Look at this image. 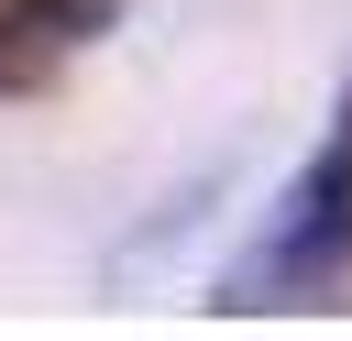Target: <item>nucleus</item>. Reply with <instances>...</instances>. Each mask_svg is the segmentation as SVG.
Here are the masks:
<instances>
[{
    "label": "nucleus",
    "mask_w": 352,
    "mask_h": 341,
    "mask_svg": "<svg viewBox=\"0 0 352 341\" xmlns=\"http://www.w3.org/2000/svg\"><path fill=\"white\" fill-rule=\"evenodd\" d=\"M341 275H352V143L286 176V198L264 209L253 253L220 275L209 308H231V319H253V308H319Z\"/></svg>",
    "instance_id": "nucleus-1"
},
{
    "label": "nucleus",
    "mask_w": 352,
    "mask_h": 341,
    "mask_svg": "<svg viewBox=\"0 0 352 341\" xmlns=\"http://www.w3.org/2000/svg\"><path fill=\"white\" fill-rule=\"evenodd\" d=\"M121 22V0H0V99L55 88V66L77 44H99Z\"/></svg>",
    "instance_id": "nucleus-2"
},
{
    "label": "nucleus",
    "mask_w": 352,
    "mask_h": 341,
    "mask_svg": "<svg viewBox=\"0 0 352 341\" xmlns=\"http://www.w3.org/2000/svg\"><path fill=\"white\" fill-rule=\"evenodd\" d=\"M220 198H231V165H198L176 198H154V220H143L132 242H110L99 286H110V297H143V286H154V264H165V253H187V242L209 231V209H220Z\"/></svg>",
    "instance_id": "nucleus-3"
},
{
    "label": "nucleus",
    "mask_w": 352,
    "mask_h": 341,
    "mask_svg": "<svg viewBox=\"0 0 352 341\" xmlns=\"http://www.w3.org/2000/svg\"><path fill=\"white\" fill-rule=\"evenodd\" d=\"M341 143H352V77H341Z\"/></svg>",
    "instance_id": "nucleus-4"
}]
</instances>
